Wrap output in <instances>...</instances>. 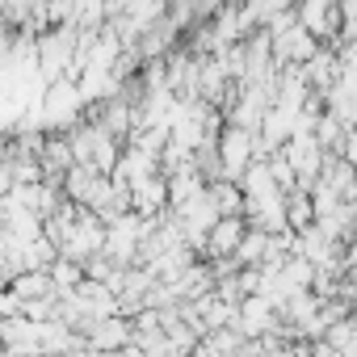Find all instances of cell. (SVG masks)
<instances>
[{"mask_svg":"<svg viewBox=\"0 0 357 357\" xmlns=\"http://www.w3.org/2000/svg\"><path fill=\"white\" fill-rule=\"evenodd\" d=\"M244 231H248L244 215H227V219H219V223L206 231V244H202V261H219V257H231Z\"/></svg>","mask_w":357,"mask_h":357,"instance_id":"cell-2","label":"cell"},{"mask_svg":"<svg viewBox=\"0 0 357 357\" xmlns=\"http://www.w3.org/2000/svg\"><path fill=\"white\" fill-rule=\"evenodd\" d=\"M206 198H211V206L219 211V219L244 215V194H240L236 181H211V185H206Z\"/></svg>","mask_w":357,"mask_h":357,"instance_id":"cell-4","label":"cell"},{"mask_svg":"<svg viewBox=\"0 0 357 357\" xmlns=\"http://www.w3.org/2000/svg\"><path fill=\"white\" fill-rule=\"evenodd\" d=\"M130 344V319L122 315H109V319H97L89 332H84V349L89 353H118Z\"/></svg>","mask_w":357,"mask_h":357,"instance_id":"cell-1","label":"cell"},{"mask_svg":"<svg viewBox=\"0 0 357 357\" xmlns=\"http://www.w3.org/2000/svg\"><path fill=\"white\" fill-rule=\"evenodd\" d=\"M9 290L17 294V303H30V298H47V294H55L47 269H26V273H17V278L9 282Z\"/></svg>","mask_w":357,"mask_h":357,"instance_id":"cell-5","label":"cell"},{"mask_svg":"<svg viewBox=\"0 0 357 357\" xmlns=\"http://www.w3.org/2000/svg\"><path fill=\"white\" fill-rule=\"evenodd\" d=\"M160 211H168V198H164V176H143V181H130V215L139 219H155Z\"/></svg>","mask_w":357,"mask_h":357,"instance_id":"cell-3","label":"cell"}]
</instances>
